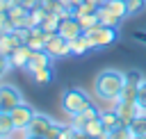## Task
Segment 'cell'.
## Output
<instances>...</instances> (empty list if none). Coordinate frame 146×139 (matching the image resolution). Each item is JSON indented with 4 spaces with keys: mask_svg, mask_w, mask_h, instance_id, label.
I'll return each mask as SVG.
<instances>
[{
    "mask_svg": "<svg viewBox=\"0 0 146 139\" xmlns=\"http://www.w3.org/2000/svg\"><path fill=\"white\" fill-rule=\"evenodd\" d=\"M123 87H125V73L114 71V68L100 71L94 80V93L100 100H110V103H116L121 98Z\"/></svg>",
    "mask_w": 146,
    "mask_h": 139,
    "instance_id": "6da1fadb",
    "label": "cell"
},
{
    "mask_svg": "<svg viewBox=\"0 0 146 139\" xmlns=\"http://www.w3.org/2000/svg\"><path fill=\"white\" fill-rule=\"evenodd\" d=\"M89 105H94V103H91V98H89V93H87L84 89L73 87V89H66V91L62 93V109H64L68 116H75V114L84 112Z\"/></svg>",
    "mask_w": 146,
    "mask_h": 139,
    "instance_id": "7a4b0ae2",
    "label": "cell"
},
{
    "mask_svg": "<svg viewBox=\"0 0 146 139\" xmlns=\"http://www.w3.org/2000/svg\"><path fill=\"white\" fill-rule=\"evenodd\" d=\"M84 36L89 39V43H91V50H100V48H107V46H112V43L119 39V32H116V27H110V25H103V23H98L96 27H91V30H84Z\"/></svg>",
    "mask_w": 146,
    "mask_h": 139,
    "instance_id": "3957f363",
    "label": "cell"
},
{
    "mask_svg": "<svg viewBox=\"0 0 146 139\" xmlns=\"http://www.w3.org/2000/svg\"><path fill=\"white\" fill-rule=\"evenodd\" d=\"M52 59H59V57H66V55H71V43L62 36V34H57V32H52V34H48V39H46V48H43Z\"/></svg>",
    "mask_w": 146,
    "mask_h": 139,
    "instance_id": "277c9868",
    "label": "cell"
},
{
    "mask_svg": "<svg viewBox=\"0 0 146 139\" xmlns=\"http://www.w3.org/2000/svg\"><path fill=\"white\" fill-rule=\"evenodd\" d=\"M21 103H23V96H21V91L14 84H0V112H7L9 114Z\"/></svg>",
    "mask_w": 146,
    "mask_h": 139,
    "instance_id": "5b68a950",
    "label": "cell"
},
{
    "mask_svg": "<svg viewBox=\"0 0 146 139\" xmlns=\"http://www.w3.org/2000/svg\"><path fill=\"white\" fill-rule=\"evenodd\" d=\"M57 34H62L66 41H73V39H78L80 34H84V30L80 27V23H78L75 16H68V18H62V21H59Z\"/></svg>",
    "mask_w": 146,
    "mask_h": 139,
    "instance_id": "8992f818",
    "label": "cell"
},
{
    "mask_svg": "<svg viewBox=\"0 0 146 139\" xmlns=\"http://www.w3.org/2000/svg\"><path fill=\"white\" fill-rule=\"evenodd\" d=\"M52 123H55V121H52L48 114L36 112V114L32 116V121H30L27 130H30V134H34V137H46V132L52 128Z\"/></svg>",
    "mask_w": 146,
    "mask_h": 139,
    "instance_id": "52a82bcc",
    "label": "cell"
},
{
    "mask_svg": "<svg viewBox=\"0 0 146 139\" xmlns=\"http://www.w3.org/2000/svg\"><path fill=\"white\" fill-rule=\"evenodd\" d=\"M9 114H11L14 128H27L30 121H32V116H34L36 112H34V107H30L27 103H21V105H18L16 109H11Z\"/></svg>",
    "mask_w": 146,
    "mask_h": 139,
    "instance_id": "ba28073f",
    "label": "cell"
},
{
    "mask_svg": "<svg viewBox=\"0 0 146 139\" xmlns=\"http://www.w3.org/2000/svg\"><path fill=\"white\" fill-rule=\"evenodd\" d=\"M43 66H52V57H50L46 50H32L30 62H27V66H25L23 71H27V73L32 75L34 71H39V68H43Z\"/></svg>",
    "mask_w": 146,
    "mask_h": 139,
    "instance_id": "9c48e42d",
    "label": "cell"
},
{
    "mask_svg": "<svg viewBox=\"0 0 146 139\" xmlns=\"http://www.w3.org/2000/svg\"><path fill=\"white\" fill-rule=\"evenodd\" d=\"M46 39H48V32H43V27H30L25 43H27L32 50H43V48H46Z\"/></svg>",
    "mask_w": 146,
    "mask_h": 139,
    "instance_id": "30bf717a",
    "label": "cell"
},
{
    "mask_svg": "<svg viewBox=\"0 0 146 139\" xmlns=\"http://www.w3.org/2000/svg\"><path fill=\"white\" fill-rule=\"evenodd\" d=\"M30 55H32V48H30L27 43H21V46L9 55V62H11L14 68H25L27 62H30Z\"/></svg>",
    "mask_w": 146,
    "mask_h": 139,
    "instance_id": "8fae6325",
    "label": "cell"
},
{
    "mask_svg": "<svg viewBox=\"0 0 146 139\" xmlns=\"http://www.w3.org/2000/svg\"><path fill=\"white\" fill-rule=\"evenodd\" d=\"M23 41H21V36H18V32L14 30V32H7V34H0V55H11L18 46H21Z\"/></svg>",
    "mask_w": 146,
    "mask_h": 139,
    "instance_id": "7c38bea8",
    "label": "cell"
},
{
    "mask_svg": "<svg viewBox=\"0 0 146 139\" xmlns=\"http://www.w3.org/2000/svg\"><path fill=\"white\" fill-rule=\"evenodd\" d=\"M96 14H98V18H100V23L103 25H110V27H119V23L123 21V18H119L105 2H100L98 5V9H96Z\"/></svg>",
    "mask_w": 146,
    "mask_h": 139,
    "instance_id": "4fadbf2b",
    "label": "cell"
},
{
    "mask_svg": "<svg viewBox=\"0 0 146 139\" xmlns=\"http://www.w3.org/2000/svg\"><path fill=\"white\" fill-rule=\"evenodd\" d=\"M98 118H100V123H103V128H105L107 132H112V130H116V128H121V125H123L114 107H112V109H103Z\"/></svg>",
    "mask_w": 146,
    "mask_h": 139,
    "instance_id": "5bb4252c",
    "label": "cell"
},
{
    "mask_svg": "<svg viewBox=\"0 0 146 139\" xmlns=\"http://www.w3.org/2000/svg\"><path fill=\"white\" fill-rule=\"evenodd\" d=\"M68 43H71V55H75V57H82V55H87L91 50V43H89V39L84 34H80L78 39H73Z\"/></svg>",
    "mask_w": 146,
    "mask_h": 139,
    "instance_id": "9a60e30c",
    "label": "cell"
},
{
    "mask_svg": "<svg viewBox=\"0 0 146 139\" xmlns=\"http://www.w3.org/2000/svg\"><path fill=\"white\" fill-rule=\"evenodd\" d=\"M59 21H62V16H59V14H55V11H48V16L43 18V23H41L39 27H43V32L52 34V32H57V27H59Z\"/></svg>",
    "mask_w": 146,
    "mask_h": 139,
    "instance_id": "2e32d148",
    "label": "cell"
},
{
    "mask_svg": "<svg viewBox=\"0 0 146 139\" xmlns=\"http://www.w3.org/2000/svg\"><path fill=\"white\" fill-rule=\"evenodd\" d=\"M52 66H43V68H39V71H34L32 73V80L36 82V84H48V82H52Z\"/></svg>",
    "mask_w": 146,
    "mask_h": 139,
    "instance_id": "e0dca14e",
    "label": "cell"
},
{
    "mask_svg": "<svg viewBox=\"0 0 146 139\" xmlns=\"http://www.w3.org/2000/svg\"><path fill=\"white\" fill-rule=\"evenodd\" d=\"M103 2H105L119 18H125V16H128V2H125V0H103Z\"/></svg>",
    "mask_w": 146,
    "mask_h": 139,
    "instance_id": "ac0fdd59",
    "label": "cell"
},
{
    "mask_svg": "<svg viewBox=\"0 0 146 139\" xmlns=\"http://www.w3.org/2000/svg\"><path fill=\"white\" fill-rule=\"evenodd\" d=\"M46 16H48V11H46L41 5H39V7H34V9H30V21H27V23H30V27H39V25L43 23V18H46Z\"/></svg>",
    "mask_w": 146,
    "mask_h": 139,
    "instance_id": "d6986e66",
    "label": "cell"
},
{
    "mask_svg": "<svg viewBox=\"0 0 146 139\" xmlns=\"http://www.w3.org/2000/svg\"><path fill=\"white\" fill-rule=\"evenodd\" d=\"M78 23H80L82 30H91V27H96V25L100 23V18H98V14L94 11V14H84V16H80Z\"/></svg>",
    "mask_w": 146,
    "mask_h": 139,
    "instance_id": "ffe728a7",
    "label": "cell"
},
{
    "mask_svg": "<svg viewBox=\"0 0 146 139\" xmlns=\"http://www.w3.org/2000/svg\"><path fill=\"white\" fill-rule=\"evenodd\" d=\"M137 87H139V84H130V82H125V87H123V91H121V98H119V100L137 103Z\"/></svg>",
    "mask_w": 146,
    "mask_h": 139,
    "instance_id": "44dd1931",
    "label": "cell"
},
{
    "mask_svg": "<svg viewBox=\"0 0 146 139\" xmlns=\"http://www.w3.org/2000/svg\"><path fill=\"white\" fill-rule=\"evenodd\" d=\"M84 132H87V134H91V137H98V134H103V132H107V130L103 128L100 118H91V121H87V125H84Z\"/></svg>",
    "mask_w": 146,
    "mask_h": 139,
    "instance_id": "7402d4cb",
    "label": "cell"
},
{
    "mask_svg": "<svg viewBox=\"0 0 146 139\" xmlns=\"http://www.w3.org/2000/svg\"><path fill=\"white\" fill-rule=\"evenodd\" d=\"M11 130H14L11 114H7V112H0V137H7Z\"/></svg>",
    "mask_w": 146,
    "mask_h": 139,
    "instance_id": "603a6c76",
    "label": "cell"
},
{
    "mask_svg": "<svg viewBox=\"0 0 146 139\" xmlns=\"http://www.w3.org/2000/svg\"><path fill=\"white\" fill-rule=\"evenodd\" d=\"M128 128L132 130V134H146V116H137Z\"/></svg>",
    "mask_w": 146,
    "mask_h": 139,
    "instance_id": "cb8c5ba5",
    "label": "cell"
},
{
    "mask_svg": "<svg viewBox=\"0 0 146 139\" xmlns=\"http://www.w3.org/2000/svg\"><path fill=\"white\" fill-rule=\"evenodd\" d=\"M132 137L135 134H132V130L128 125H121V128H116V130L110 132V139H132Z\"/></svg>",
    "mask_w": 146,
    "mask_h": 139,
    "instance_id": "d4e9b609",
    "label": "cell"
},
{
    "mask_svg": "<svg viewBox=\"0 0 146 139\" xmlns=\"http://www.w3.org/2000/svg\"><path fill=\"white\" fill-rule=\"evenodd\" d=\"M128 2V16L132 14H141L146 9V0H125Z\"/></svg>",
    "mask_w": 146,
    "mask_h": 139,
    "instance_id": "484cf974",
    "label": "cell"
},
{
    "mask_svg": "<svg viewBox=\"0 0 146 139\" xmlns=\"http://www.w3.org/2000/svg\"><path fill=\"white\" fill-rule=\"evenodd\" d=\"M14 23L9 21V14L7 11H0V34H7V32H14Z\"/></svg>",
    "mask_w": 146,
    "mask_h": 139,
    "instance_id": "4316f807",
    "label": "cell"
},
{
    "mask_svg": "<svg viewBox=\"0 0 146 139\" xmlns=\"http://www.w3.org/2000/svg\"><path fill=\"white\" fill-rule=\"evenodd\" d=\"M62 130H64V123H57V121H55V123H52V128L46 132V137H43V139H59V137H62Z\"/></svg>",
    "mask_w": 146,
    "mask_h": 139,
    "instance_id": "83f0119b",
    "label": "cell"
},
{
    "mask_svg": "<svg viewBox=\"0 0 146 139\" xmlns=\"http://www.w3.org/2000/svg\"><path fill=\"white\" fill-rule=\"evenodd\" d=\"M7 139H30V130L27 128H14L7 134Z\"/></svg>",
    "mask_w": 146,
    "mask_h": 139,
    "instance_id": "f1b7e54d",
    "label": "cell"
},
{
    "mask_svg": "<svg viewBox=\"0 0 146 139\" xmlns=\"http://www.w3.org/2000/svg\"><path fill=\"white\" fill-rule=\"evenodd\" d=\"M137 103L146 109V77H144V80H141V84L137 87Z\"/></svg>",
    "mask_w": 146,
    "mask_h": 139,
    "instance_id": "f546056e",
    "label": "cell"
},
{
    "mask_svg": "<svg viewBox=\"0 0 146 139\" xmlns=\"http://www.w3.org/2000/svg\"><path fill=\"white\" fill-rule=\"evenodd\" d=\"M141 80H144V75L139 71H135V68L125 73V82H130V84H141Z\"/></svg>",
    "mask_w": 146,
    "mask_h": 139,
    "instance_id": "4dcf8cb0",
    "label": "cell"
},
{
    "mask_svg": "<svg viewBox=\"0 0 146 139\" xmlns=\"http://www.w3.org/2000/svg\"><path fill=\"white\" fill-rule=\"evenodd\" d=\"M9 68H14L11 62H9V57H7V55H0V80L9 73Z\"/></svg>",
    "mask_w": 146,
    "mask_h": 139,
    "instance_id": "1f68e13d",
    "label": "cell"
},
{
    "mask_svg": "<svg viewBox=\"0 0 146 139\" xmlns=\"http://www.w3.org/2000/svg\"><path fill=\"white\" fill-rule=\"evenodd\" d=\"M14 5H18V0H0V11H9Z\"/></svg>",
    "mask_w": 146,
    "mask_h": 139,
    "instance_id": "d6a6232c",
    "label": "cell"
},
{
    "mask_svg": "<svg viewBox=\"0 0 146 139\" xmlns=\"http://www.w3.org/2000/svg\"><path fill=\"white\" fill-rule=\"evenodd\" d=\"M21 5H23V7H27V9H34V7H39V5H41V0H21Z\"/></svg>",
    "mask_w": 146,
    "mask_h": 139,
    "instance_id": "836d02e7",
    "label": "cell"
},
{
    "mask_svg": "<svg viewBox=\"0 0 146 139\" xmlns=\"http://www.w3.org/2000/svg\"><path fill=\"white\" fill-rule=\"evenodd\" d=\"M75 139H94L91 134H87L84 130H75Z\"/></svg>",
    "mask_w": 146,
    "mask_h": 139,
    "instance_id": "e575fe53",
    "label": "cell"
},
{
    "mask_svg": "<svg viewBox=\"0 0 146 139\" xmlns=\"http://www.w3.org/2000/svg\"><path fill=\"white\" fill-rule=\"evenodd\" d=\"M135 39H139V41H146V32H137V34H135Z\"/></svg>",
    "mask_w": 146,
    "mask_h": 139,
    "instance_id": "d590c367",
    "label": "cell"
},
{
    "mask_svg": "<svg viewBox=\"0 0 146 139\" xmlns=\"http://www.w3.org/2000/svg\"><path fill=\"white\" fill-rule=\"evenodd\" d=\"M132 139H146V134H135Z\"/></svg>",
    "mask_w": 146,
    "mask_h": 139,
    "instance_id": "8d00e7d4",
    "label": "cell"
},
{
    "mask_svg": "<svg viewBox=\"0 0 146 139\" xmlns=\"http://www.w3.org/2000/svg\"><path fill=\"white\" fill-rule=\"evenodd\" d=\"M30 139H43V137H34V134H30Z\"/></svg>",
    "mask_w": 146,
    "mask_h": 139,
    "instance_id": "74e56055",
    "label": "cell"
},
{
    "mask_svg": "<svg viewBox=\"0 0 146 139\" xmlns=\"http://www.w3.org/2000/svg\"><path fill=\"white\" fill-rule=\"evenodd\" d=\"M0 139H7V137H0Z\"/></svg>",
    "mask_w": 146,
    "mask_h": 139,
    "instance_id": "f35d334b",
    "label": "cell"
},
{
    "mask_svg": "<svg viewBox=\"0 0 146 139\" xmlns=\"http://www.w3.org/2000/svg\"><path fill=\"white\" fill-rule=\"evenodd\" d=\"M18 2H21V0H18Z\"/></svg>",
    "mask_w": 146,
    "mask_h": 139,
    "instance_id": "ab89813d",
    "label": "cell"
}]
</instances>
